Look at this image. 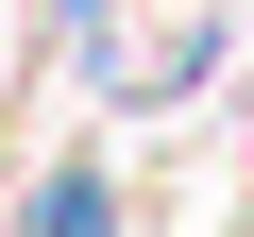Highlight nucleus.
<instances>
[{
	"mask_svg": "<svg viewBox=\"0 0 254 237\" xmlns=\"http://www.w3.org/2000/svg\"><path fill=\"white\" fill-rule=\"evenodd\" d=\"M34 237H119V186H102V170H51V186H34Z\"/></svg>",
	"mask_w": 254,
	"mask_h": 237,
	"instance_id": "nucleus-1",
	"label": "nucleus"
}]
</instances>
